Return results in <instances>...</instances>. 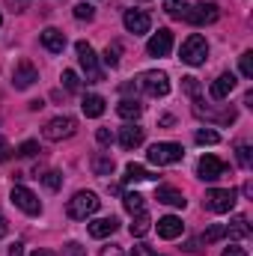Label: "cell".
I'll use <instances>...</instances> for the list:
<instances>
[{"label": "cell", "mask_w": 253, "mask_h": 256, "mask_svg": "<svg viewBox=\"0 0 253 256\" xmlns=\"http://www.w3.org/2000/svg\"><path fill=\"white\" fill-rule=\"evenodd\" d=\"M224 236H226V226H224V224H212V226L202 232V242H206V244H214V242H220Z\"/></svg>", "instance_id": "obj_27"}, {"label": "cell", "mask_w": 253, "mask_h": 256, "mask_svg": "<svg viewBox=\"0 0 253 256\" xmlns=\"http://www.w3.org/2000/svg\"><path fill=\"white\" fill-rule=\"evenodd\" d=\"M120 54H122V48H120V42H110V45L104 48V66H110V68H116V66H120Z\"/></svg>", "instance_id": "obj_29"}, {"label": "cell", "mask_w": 253, "mask_h": 256, "mask_svg": "<svg viewBox=\"0 0 253 256\" xmlns=\"http://www.w3.org/2000/svg\"><path fill=\"white\" fill-rule=\"evenodd\" d=\"M102 256H122V250H120V248H104Z\"/></svg>", "instance_id": "obj_45"}, {"label": "cell", "mask_w": 253, "mask_h": 256, "mask_svg": "<svg viewBox=\"0 0 253 256\" xmlns=\"http://www.w3.org/2000/svg\"><path fill=\"white\" fill-rule=\"evenodd\" d=\"M6 232H9V220H6V218H3V214H0V238H3V236H6Z\"/></svg>", "instance_id": "obj_44"}, {"label": "cell", "mask_w": 253, "mask_h": 256, "mask_svg": "<svg viewBox=\"0 0 253 256\" xmlns=\"http://www.w3.org/2000/svg\"><path fill=\"white\" fill-rule=\"evenodd\" d=\"M80 110H84V116L96 120V116H102V114H104V98H102V96H96V92H90V96H84Z\"/></svg>", "instance_id": "obj_20"}, {"label": "cell", "mask_w": 253, "mask_h": 256, "mask_svg": "<svg viewBox=\"0 0 253 256\" xmlns=\"http://www.w3.org/2000/svg\"><path fill=\"white\" fill-rule=\"evenodd\" d=\"M63 86L68 90V92H78V90H80V80H78V74H74L72 68L63 72Z\"/></svg>", "instance_id": "obj_31"}, {"label": "cell", "mask_w": 253, "mask_h": 256, "mask_svg": "<svg viewBox=\"0 0 253 256\" xmlns=\"http://www.w3.org/2000/svg\"><path fill=\"white\" fill-rule=\"evenodd\" d=\"M9 256H24V244H18V242H15V244L9 248Z\"/></svg>", "instance_id": "obj_43"}, {"label": "cell", "mask_w": 253, "mask_h": 256, "mask_svg": "<svg viewBox=\"0 0 253 256\" xmlns=\"http://www.w3.org/2000/svg\"><path fill=\"white\" fill-rule=\"evenodd\" d=\"M238 164H242L244 170H248V167L253 164V158H250V146H244V143L238 146Z\"/></svg>", "instance_id": "obj_37"}, {"label": "cell", "mask_w": 253, "mask_h": 256, "mask_svg": "<svg viewBox=\"0 0 253 256\" xmlns=\"http://www.w3.org/2000/svg\"><path fill=\"white\" fill-rule=\"evenodd\" d=\"M42 45H45L51 54H63L66 33L63 30H57V27H45V30H42Z\"/></svg>", "instance_id": "obj_15"}, {"label": "cell", "mask_w": 253, "mask_h": 256, "mask_svg": "<svg viewBox=\"0 0 253 256\" xmlns=\"http://www.w3.org/2000/svg\"><path fill=\"white\" fill-rule=\"evenodd\" d=\"M63 256H86V250H84L78 242H68V244L63 248Z\"/></svg>", "instance_id": "obj_38"}, {"label": "cell", "mask_w": 253, "mask_h": 256, "mask_svg": "<svg viewBox=\"0 0 253 256\" xmlns=\"http://www.w3.org/2000/svg\"><path fill=\"white\" fill-rule=\"evenodd\" d=\"M116 114H120L122 120H128V122H131V120H137V116L143 114V104H140L137 98H122V102L116 104Z\"/></svg>", "instance_id": "obj_21"}, {"label": "cell", "mask_w": 253, "mask_h": 256, "mask_svg": "<svg viewBox=\"0 0 253 256\" xmlns=\"http://www.w3.org/2000/svg\"><path fill=\"white\" fill-rule=\"evenodd\" d=\"M232 90H236V74H232V72H224V74L212 84V98L224 102V98H230Z\"/></svg>", "instance_id": "obj_16"}, {"label": "cell", "mask_w": 253, "mask_h": 256, "mask_svg": "<svg viewBox=\"0 0 253 256\" xmlns=\"http://www.w3.org/2000/svg\"><path fill=\"white\" fill-rule=\"evenodd\" d=\"M182 232H185V224H182L179 218L167 214V218H161V220H158V236H161V238L173 242V238H179Z\"/></svg>", "instance_id": "obj_14"}, {"label": "cell", "mask_w": 253, "mask_h": 256, "mask_svg": "<svg viewBox=\"0 0 253 256\" xmlns=\"http://www.w3.org/2000/svg\"><path fill=\"white\" fill-rule=\"evenodd\" d=\"M182 80H185V92H188L190 98H194V102H200V84H196V78H182Z\"/></svg>", "instance_id": "obj_35"}, {"label": "cell", "mask_w": 253, "mask_h": 256, "mask_svg": "<svg viewBox=\"0 0 253 256\" xmlns=\"http://www.w3.org/2000/svg\"><path fill=\"white\" fill-rule=\"evenodd\" d=\"M78 131V122L72 120V116H54L48 126L42 128V134H45V140H51V143H60L66 137H72Z\"/></svg>", "instance_id": "obj_7"}, {"label": "cell", "mask_w": 253, "mask_h": 256, "mask_svg": "<svg viewBox=\"0 0 253 256\" xmlns=\"http://www.w3.org/2000/svg\"><path fill=\"white\" fill-rule=\"evenodd\" d=\"M143 137H146V131H143L140 126L120 128V143H122V149H137V146L143 143Z\"/></svg>", "instance_id": "obj_18"}, {"label": "cell", "mask_w": 253, "mask_h": 256, "mask_svg": "<svg viewBox=\"0 0 253 256\" xmlns=\"http://www.w3.org/2000/svg\"><path fill=\"white\" fill-rule=\"evenodd\" d=\"M196 173H200V179L214 182V179L226 176V164H224L220 158H214V155H202V158H200V164H196Z\"/></svg>", "instance_id": "obj_12"}, {"label": "cell", "mask_w": 253, "mask_h": 256, "mask_svg": "<svg viewBox=\"0 0 253 256\" xmlns=\"http://www.w3.org/2000/svg\"><path fill=\"white\" fill-rule=\"evenodd\" d=\"M182 18H185L188 24H194V27H206V24H214V21L220 18V9H218L214 3H196V6L185 9Z\"/></svg>", "instance_id": "obj_6"}, {"label": "cell", "mask_w": 253, "mask_h": 256, "mask_svg": "<svg viewBox=\"0 0 253 256\" xmlns=\"http://www.w3.org/2000/svg\"><path fill=\"white\" fill-rule=\"evenodd\" d=\"M74 51H78V63H80L84 74H86V84H98L102 80V68H98V57L90 48V42H78Z\"/></svg>", "instance_id": "obj_5"}, {"label": "cell", "mask_w": 253, "mask_h": 256, "mask_svg": "<svg viewBox=\"0 0 253 256\" xmlns=\"http://www.w3.org/2000/svg\"><path fill=\"white\" fill-rule=\"evenodd\" d=\"M149 232V214H146V208L143 212H137V218H134V224H131V236L134 238H143Z\"/></svg>", "instance_id": "obj_25"}, {"label": "cell", "mask_w": 253, "mask_h": 256, "mask_svg": "<svg viewBox=\"0 0 253 256\" xmlns=\"http://www.w3.org/2000/svg\"><path fill=\"white\" fill-rule=\"evenodd\" d=\"M122 200H126V208L131 212V214H137V212H143V196H140L137 191H134V194L128 191L126 196H122Z\"/></svg>", "instance_id": "obj_30"}, {"label": "cell", "mask_w": 253, "mask_h": 256, "mask_svg": "<svg viewBox=\"0 0 253 256\" xmlns=\"http://www.w3.org/2000/svg\"><path fill=\"white\" fill-rule=\"evenodd\" d=\"M131 256H158L152 248H146V244H137L134 250H131Z\"/></svg>", "instance_id": "obj_42"}, {"label": "cell", "mask_w": 253, "mask_h": 256, "mask_svg": "<svg viewBox=\"0 0 253 256\" xmlns=\"http://www.w3.org/2000/svg\"><path fill=\"white\" fill-rule=\"evenodd\" d=\"M146 179H155L146 167H140V164H128L126 167V182H146Z\"/></svg>", "instance_id": "obj_24"}, {"label": "cell", "mask_w": 253, "mask_h": 256, "mask_svg": "<svg viewBox=\"0 0 253 256\" xmlns=\"http://www.w3.org/2000/svg\"><path fill=\"white\" fill-rule=\"evenodd\" d=\"M155 200L164 202V206H173V208H185V206H188L185 194L176 191V188H158V191H155Z\"/></svg>", "instance_id": "obj_19"}, {"label": "cell", "mask_w": 253, "mask_h": 256, "mask_svg": "<svg viewBox=\"0 0 253 256\" xmlns=\"http://www.w3.org/2000/svg\"><path fill=\"white\" fill-rule=\"evenodd\" d=\"M173 51V33L167 27H161L158 33H152V39L146 42V54L149 57H167Z\"/></svg>", "instance_id": "obj_10"}, {"label": "cell", "mask_w": 253, "mask_h": 256, "mask_svg": "<svg viewBox=\"0 0 253 256\" xmlns=\"http://www.w3.org/2000/svg\"><path fill=\"white\" fill-rule=\"evenodd\" d=\"M114 167H116V164H114V158H110V155H104V152L92 158V173H96V176H110V173H114Z\"/></svg>", "instance_id": "obj_23"}, {"label": "cell", "mask_w": 253, "mask_h": 256, "mask_svg": "<svg viewBox=\"0 0 253 256\" xmlns=\"http://www.w3.org/2000/svg\"><path fill=\"white\" fill-rule=\"evenodd\" d=\"M12 158V146H9V140L6 137H0V164L3 161H9Z\"/></svg>", "instance_id": "obj_40"}, {"label": "cell", "mask_w": 253, "mask_h": 256, "mask_svg": "<svg viewBox=\"0 0 253 256\" xmlns=\"http://www.w3.org/2000/svg\"><path fill=\"white\" fill-rule=\"evenodd\" d=\"M116 230H120V220H116V218H98V220L90 224V236H92V238H108V236H114Z\"/></svg>", "instance_id": "obj_17"}, {"label": "cell", "mask_w": 253, "mask_h": 256, "mask_svg": "<svg viewBox=\"0 0 253 256\" xmlns=\"http://www.w3.org/2000/svg\"><path fill=\"white\" fill-rule=\"evenodd\" d=\"M242 74H244V78H253V54L250 51L242 54Z\"/></svg>", "instance_id": "obj_36"}, {"label": "cell", "mask_w": 253, "mask_h": 256, "mask_svg": "<svg viewBox=\"0 0 253 256\" xmlns=\"http://www.w3.org/2000/svg\"><path fill=\"white\" fill-rule=\"evenodd\" d=\"M0 27H3V15H0Z\"/></svg>", "instance_id": "obj_48"}, {"label": "cell", "mask_w": 253, "mask_h": 256, "mask_svg": "<svg viewBox=\"0 0 253 256\" xmlns=\"http://www.w3.org/2000/svg\"><path fill=\"white\" fill-rule=\"evenodd\" d=\"M146 158H149V164L167 167V164H179L185 158V149L179 143H155V146H149Z\"/></svg>", "instance_id": "obj_2"}, {"label": "cell", "mask_w": 253, "mask_h": 256, "mask_svg": "<svg viewBox=\"0 0 253 256\" xmlns=\"http://www.w3.org/2000/svg\"><path fill=\"white\" fill-rule=\"evenodd\" d=\"M36 152H39V143H36V140H27V143L18 146V155H21V158H33Z\"/></svg>", "instance_id": "obj_34"}, {"label": "cell", "mask_w": 253, "mask_h": 256, "mask_svg": "<svg viewBox=\"0 0 253 256\" xmlns=\"http://www.w3.org/2000/svg\"><path fill=\"white\" fill-rule=\"evenodd\" d=\"M42 182H45V188H48V191H57V188L63 185V176L51 170V173H45V176H42Z\"/></svg>", "instance_id": "obj_33"}, {"label": "cell", "mask_w": 253, "mask_h": 256, "mask_svg": "<svg viewBox=\"0 0 253 256\" xmlns=\"http://www.w3.org/2000/svg\"><path fill=\"white\" fill-rule=\"evenodd\" d=\"M36 80H39V72H36V66L30 60H21L15 66V72H12V86L15 90H30Z\"/></svg>", "instance_id": "obj_11"}, {"label": "cell", "mask_w": 253, "mask_h": 256, "mask_svg": "<svg viewBox=\"0 0 253 256\" xmlns=\"http://www.w3.org/2000/svg\"><path fill=\"white\" fill-rule=\"evenodd\" d=\"M220 256H248V250H244V248H238V244H230Z\"/></svg>", "instance_id": "obj_41"}, {"label": "cell", "mask_w": 253, "mask_h": 256, "mask_svg": "<svg viewBox=\"0 0 253 256\" xmlns=\"http://www.w3.org/2000/svg\"><path fill=\"white\" fill-rule=\"evenodd\" d=\"M226 236H230V238H248V236H250L248 218H244V214H236L232 224H226Z\"/></svg>", "instance_id": "obj_22"}, {"label": "cell", "mask_w": 253, "mask_h": 256, "mask_svg": "<svg viewBox=\"0 0 253 256\" xmlns=\"http://www.w3.org/2000/svg\"><path fill=\"white\" fill-rule=\"evenodd\" d=\"M12 3H18V6H24V3H27V0H12Z\"/></svg>", "instance_id": "obj_47"}, {"label": "cell", "mask_w": 253, "mask_h": 256, "mask_svg": "<svg viewBox=\"0 0 253 256\" xmlns=\"http://www.w3.org/2000/svg\"><path fill=\"white\" fill-rule=\"evenodd\" d=\"M194 140H196L200 146H214V143H220V134H218L214 128H200V131L194 134Z\"/></svg>", "instance_id": "obj_26"}, {"label": "cell", "mask_w": 253, "mask_h": 256, "mask_svg": "<svg viewBox=\"0 0 253 256\" xmlns=\"http://www.w3.org/2000/svg\"><path fill=\"white\" fill-rule=\"evenodd\" d=\"M9 200H12V202H15V206H18V208H21L24 214H30V218L42 214V202L36 200V194H33V191H27L24 185H15V188H12V196H9Z\"/></svg>", "instance_id": "obj_9"}, {"label": "cell", "mask_w": 253, "mask_h": 256, "mask_svg": "<svg viewBox=\"0 0 253 256\" xmlns=\"http://www.w3.org/2000/svg\"><path fill=\"white\" fill-rule=\"evenodd\" d=\"M98 206H102V200H98L92 191H78L72 200H68L66 212H68V218H72V220H86L90 214H96V212H98Z\"/></svg>", "instance_id": "obj_1"}, {"label": "cell", "mask_w": 253, "mask_h": 256, "mask_svg": "<svg viewBox=\"0 0 253 256\" xmlns=\"http://www.w3.org/2000/svg\"><path fill=\"white\" fill-rule=\"evenodd\" d=\"M33 256H54V254H51V250H36Z\"/></svg>", "instance_id": "obj_46"}, {"label": "cell", "mask_w": 253, "mask_h": 256, "mask_svg": "<svg viewBox=\"0 0 253 256\" xmlns=\"http://www.w3.org/2000/svg\"><path fill=\"white\" fill-rule=\"evenodd\" d=\"M92 15H96V9H92L90 3H78V6H74V18H78V21H90Z\"/></svg>", "instance_id": "obj_32"}, {"label": "cell", "mask_w": 253, "mask_h": 256, "mask_svg": "<svg viewBox=\"0 0 253 256\" xmlns=\"http://www.w3.org/2000/svg\"><path fill=\"white\" fill-rule=\"evenodd\" d=\"M96 140H98L102 146H110V143H114V134H110V128H98V131H96Z\"/></svg>", "instance_id": "obj_39"}, {"label": "cell", "mask_w": 253, "mask_h": 256, "mask_svg": "<svg viewBox=\"0 0 253 256\" xmlns=\"http://www.w3.org/2000/svg\"><path fill=\"white\" fill-rule=\"evenodd\" d=\"M140 84H143V90H146L152 98H164V96L170 92V78H167L164 72H143V74H140Z\"/></svg>", "instance_id": "obj_8"}, {"label": "cell", "mask_w": 253, "mask_h": 256, "mask_svg": "<svg viewBox=\"0 0 253 256\" xmlns=\"http://www.w3.org/2000/svg\"><path fill=\"white\" fill-rule=\"evenodd\" d=\"M122 24H126L128 33H134V36H143V33H149V27H152V18H149L143 9H128L126 15H122Z\"/></svg>", "instance_id": "obj_13"}, {"label": "cell", "mask_w": 253, "mask_h": 256, "mask_svg": "<svg viewBox=\"0 0 253 256\" xmlns=\"http://www.w3.org/2000/svg\"><path fill=\"white\" fill-rule=\"evenodd\" d=\"M185 9H188V0H164V12L170 18H182Z\"/></svg>", "instance_id": "obj_28"}, {"label": "cell", "mask_w": 253, "mask_h": 256, "mask_svg": "<svg viewBox=\"0 0 253 256\" xmlns=\"http://www.w3.org/2000/svg\"><path fill=\"white\" fill-rule=\"evenodd\" d=\"M208 57V42L200 33H190L188 39L182 42V63L188 66H202Z\"/></svg>", "instance_id": "obj_4"}, {"label": "cell", "mask_w": 253, "mask_h": 256, "mask_svg": "<svg viewBox=\"0 0 253 256\" xmlns=\"http://www.w3.org/2000/svg\"><path fill=\"white\" fill-rule=\"evenodd\" d=\"M236 196H238V194L232 191V188H212V191H206L202 206H206L208 212H214V214H226V212H232Z\"/></svg>", "instance_id": "obj_3"}]
</instances>
